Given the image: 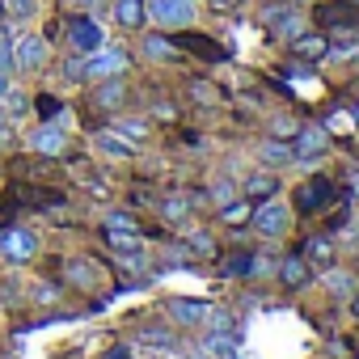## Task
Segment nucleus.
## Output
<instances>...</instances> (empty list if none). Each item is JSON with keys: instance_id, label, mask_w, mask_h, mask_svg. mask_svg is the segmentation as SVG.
I'll return each mask as SVG.
<instances>
[{"instance_id": "2f4dec72", "label": "nucleus", "mask_w": 359, "mask_h": 359, "mask_svg": "<svg viewBox=\"0 0 359 359\" xmlns=\"http://www.w3.org/2000/svg\"><path fill=\"white\" fill-rule=\"evenodd\" d=\"M254 212H250V203H229V208H220V220H229V224H241V220H250Z\"/></svg>"}, {"instance_id": "6ab92c4d", "label": "nucleus", "mask_w": 359, "mask_h": 359, "mask_svg": "<svg viewBox=\"0 0 359 359\" xmlns=\"http://www.w3.org/2000/svg\"><path fill=\"white\" fill-rule=\"evenodd\" d=\"M102 237H106V245L118 250V254H140V250H144V241L135 237V229H102Z\"/></svg>"}, {"instance_id": "b1692460", "label": "nucleus", "mask_w": 359, "mask_h": 359, "mask_svg": "<svg viewBox=\"0 0 359 359\" xmlns=\"http://www.w3.org/2000/svg\"><path fill=\"white\" fill-rule=\"evenodd\" d=\"M203 325H208L212 334H233V330H237V317H233L229 309H220V304H208V317H203Z\"/></svg>"}, {"instance_id": "e433bc0d", "label": "nucleus", "mask_w": 359, "mask_h": 359, "mask_svg": "<svg viewBox=\"0 0 359 359\" xmlns=\"http://www.w3.org/2000/svg\"><path fill=\"white\" fill-rule=\"evenodd\" d=\"M191 250H195V254H208V258H216V241H212L208 233H191Z\"/></svg>"}, {"instance_id": "c756f323", "label": "nucleus", "mask_w": 359, "mask_h": 359, "mask_svg": "<svg viewBox=\"0 0 359 359\" xmlns=\"http://www.w3.org/2000/svg\"><path fill=\"white\" fill-rule=\"evenodd\" d=\"M64 271H68V279H72L76 287H93V279H97V275H93L81 258H68V266H64Z\"/></svg>"}, {"instance_id": "79ce46f5", "label": "nucleus", "mask_w": 359, "mask_h": 359, "mask_svg": "<svg viewBox=\"0 0 359 359\" xmlns=\"http://www.w3.org/2000/svg\"><path fill=\"white\" fill-rule=\"evenodd\" d=\"M187 212V199H165V216H182Z\"/></svg>"}, {"instance_id": "aec40b11", "label": "nucleus", "mask_w": 359, "mask_h": 359, "mask_svg": "<svg viewBox=\"0 0 359 359\" xmlns=\"http://www.w3.org/2000/svg\"><path fill=\"white\" fill-rule=\"evenodd\" d=\"M275 191H279V177H275V169H262V173H254L250 182H245V195H250V199H258V203H262V199H271Z\"/></svg>"}, {"instance_id": "4468645a", "label": "nucleus", "mask_w": 359, "mask_h": 359, "mask_svg": "<svg viewBox=\"0 0 359 359\" xmlns=\"http://www.w3.org/2000/svg\"><path fill=\"white\" fill-rule=\"evenodd\" d=\"M258 161H262V169H283V165L296 161V148L283 144V140H266V144L258 148Z\"/></svg>"}, {"instance_id": "a19ab883", "label": "nucleus", "mask_w": 359, "mask_h": 359, "mask_svg": "<svg viewBox=\"0 0 359 359\" xmlns=\"http://www.w3.org/2000/svg\"><path fill=\"white\" fill-rule=\"evenodd\" d=\"M64 72H68L72 81H81V76H85V60H68V64H64Z\"/></svg>"}, {"instance_id": "ddd939ff", "label": "nucleus", "mask_w": 359, "mask_h": 359, "mask_svg": "<svg viewBox=\"0 0 359 359\" xmlns=\"http://www.w3.org/2000/svg\"><path fill=\"white\" fill-rule=\"evenodd\" d=\"M169 317H173L177 325H203L208 300H169Z\"/></svg>"}, {"instance_id": "de8ad7c7", "label": "nucleus", "mask_w": 359, "mask_h": 359, "mask_svg": "<svg viewBox=\"0 0 359 359\" xmlns=\"http://www.w3.org/2000/svg\"><path fill=\"white\" fill-rule=\"evenodd\" d=\"M0 131H5V110H0Z\"/></svg>"}, {"instance_id": "f704fd0d", "label": "nucleus", "mask_w": 359, "mask_h": 359, "mask_svg": "<svg viewBox=\"0 0 359 359\" xmlns=\"http://www.w3.org/2000/svg\"><path fill=\"white\" fill-rule=\"evenodd\" d=\"M13 216H18V195L9 191H0V229H5V224H13Z\"/></svg>"}, {"instance_id": "72a5a7b5", "label": "nucleus", "mask_w": 359, "mask_h": 359, "mask_svg": "<svg viewBox=\"0 0 359 359\" xmlns=\"http://www.w3.org/2000/svg\"><path fill=\"white\" fill-rule=\"evenodd\" d=\"M0 5H5L13 18H34L39 13V0H0Z\"/></svg>"}, {"instance_id": "a878e982", "label": "nucleus", "mask_w": 359, "mask_h": 359, "mask_svg": "<svg viewBox=\"0 0 359 359\" xmlns=\"http://www.w3.org/2000/svg\"><path fill=\"white\" fill-rule=\"evenodd\" d=\"M237 195H241V191H237V187L229 182V177H216V182L208 187V203H212V208H229V203H233Z\"/></svg>"}, {"instance_id": "2eb2a0df", "label": "nucleus", "mask_w": 359, "mask_h": 359, "mask_svg": "<svg viewBox=\"0 0 359 359\" xmlns=\"http://www.w3.org/2000/svg\"><path fill=\"white\" fill-rule=\"evenodd\" d=\"M279 283H283L287 292H300V287L309 283V262H304L300 254L283 258V262H279Z\"/></svg>"}, {"instance_id": "dca6fc26", "label": "nucleus", "mask_w": 359, "mask_h": 359, "mask_svg": "<svg viewBox=\"0 0 359 359\" xmlns=\"http://www.w3.org/2000/svg\"><path fill=\"white\" fill-rule=\"evenodd\" d=\"M317 22H321V26H355L359 13H355L351 0H334V5H321V9H317Z\"/></svg>"}, {"instance_id": "412c9836", "label": "nucleus", "mask_w": 359, "mask_h": 359, "mask_svg": "<svg viewBox=\"0 0 359 359\" xmlns=\"http://www.w3.org/2000/svg\"><path fill=\"white\" fill-rule=\"evenodd\" d=\"M300 258H304V262H321V266H325V262L334 258V237H325V233H321V237H309V241L300 245Z\"/></svg>"}, {"instance_id": "4be33fe9", "label": "nucleus", "mask_w": 359, "mask_h": 359, "mask_svg": "<svg viewBox=\"0 0 359 359\" xmlns=\"http://www.w3.org/2000/svg\"><path fill=\"white\" fill-rule=\"evenodd\" d=\"M220 271H224L229 279H245V275L258 271V254H229V258L220 262Z\"/></svg>"}, {"instance_id": "f03ea898", "label": "nucleus", "mask_w": 359, "mask_h": 359, "mask_svg": "<svg viewBox=\"0 0 359 359\" xmlns=\"http://www.w3.org/2000/svg\"><path fill=\"white\" fill-rule=\"evenodd\" d=\"M39 254V233L34 229H0V258L5 262H13V266H22V262H30Z\"/></svg>"}, {"instance_id": "c85d7f7f", "label": "nucleus", "mask_w": 359, "mask_h": 359, "mask_svg": "<svg viewBox=\"0 0 359 359\" xmlns=\"http://www.w3.org/2000/svg\"><path fill=\"white\" fill-rule=\"evenodd\" d=\"M191 97H195L199 106H216V102H220V85H212V81H191Z\"/></svg>"}, {"instance_id": "6e6552de", "label": "nucleus", "mask_w": 359, "mask_h": 359, "mask_svg": "<svg viewBox=\"0 0 359 359\" xmlns=\"http://www.w3.org/2000/svg\"><path fill=\"white\" fill-rule=\"evenodd\" d=\"M68 47H72L76 55H93V51L102 47V26H97L93 18H72V22H68Z\"/></svg>"}, {"instance_id": "bb28decb", "label": "nucleus", "mask_w": 359, "mask_h": 359, "mask_svg": "<svg viewBox=\"0 0 359 359\" xmlns=\"http://www.w3.org/2000/svg\"><path fill=\"white\" fill-rule=\"evenodd\" d=\"M97 148L110 152V156H118V161L131 156V140H123V135H114V131H97Z\"/></svg>"}, {"instance_id": "ea45409f", "label": "nucleus", "mask_w": 359, "mask_h": 359, "mask_svg": "<svg viewBox=\"0 0 359 359\" xmlns=\"http://www.w3.org/2000/svg\"><path fill=\"white\" fill-rule=\"evenodd\" d=\"M34 300L55 304V300H60V287H55V283H39V287H34Z\"/></svg>"}, {"instance_id": "20e7f679", "label": "nucleus", "mask_w": 359, "mask_h": 359, "mask_svg": "<svg viewBox=\"0 0 359 359\" xmlns=\"http://www.w3.org/2000/svg\"><path fill=\"white\" fill-rule=\"evenodd\" d=\"M148 18L165 30H182L195 22V0H152L148 5Z\"/></svg>"}, {"instance_id": "473e14b6", "label": "nucleus", "mask_w": 359, "mask_h": 359, "mask_svg": "<svg viewBox=\"0 0 359 359\" xmlns=\"http://www.w3.org/2000/svg\"><path fill=\"white\" fill-rule=\"evenodd\" d=\"M102 229H140V220H135L131 212H106Z\"/></svg>"}, {"instance_id": "1a4fd4ad", "label": "nucleus", "mask_w": 359, "mask_h": 359, "mask_svg": "<svg viewBox=\"0 0 359 359\" xmlns=\"http://www.w3.org/2000/svg\"><path fill=\"white\" fill-rule=\"evenodd\" d=\"M173 47H177V51H195V55L208 60V64H224V60H229V51H224L216 39H203V34H191V30L173 34Z\"/></svg>"}, {"instance_id": "4c0bfd02", "label": "nucleus", "mask_w": 359, "mask_h": 359, "mask_svg": "<svg viewBox=\"0 0 359 359\" xmlns=\"http://www.w3.org/2000/svg\"><path fill=\"white\" fill-rule=\"evenodd\" d=\"M13 68H18V64H13V43H9V39H0V72L9 76Z\"/></svg>"}, {"instance_id": "7ed1b4c3", "label": "nucleus", "mask_w": 359, "mask_h": 359, "mask_svg": "<svg viewBox=\"0 0 359 359\" xmlns=\"http://www.w3.org/2000/svg\"><path fill=\"white\" fill-rule=\"evenodd\" d=\"M262 26L271 30V34H279V39H296V34H304V13L300 9H292V5H279V0H275V5H266L262 9Z\"/></svg>"}, {"instance_id": "8fccbe9b", "label": "nucleus", "mask_w": 359, "mask_h": 359, "mask_svg": "<svg viewBox=\"0 0 359 359\" xmlns=\"http://www.w3.org/2000/svg\"><path fill=\"white\" fill-rule=\"evenodd\" d=\"M355 110H359V106H355Z\"/></svg>"}, {"instance_id": "9b49d317", "label": "nucleus", "mask_w": 359, "mask_h": 359, "mask_svg": "<svg viewBox=\"0 0 359 359\" xmlns=\"http://www.w3.org/2000/svg\"><path fill=\"white\" fill-rule=\"evenodd\" d=\"M68 148V135H64V127H55V123H43V127H34L30 131V152H39V156H60Z\"/></svg>"}, {"instance_id": "f8f14e48", "label": "nucleus", "mask_w": 359, "mask_h": 359, "mask_svg": "<svg viewBox=\"0 0 359 359\" xmlns=\"http://www.w3.org/2000/svg\"><path fill=\"white\" fill-rule=\"evenodd\" d=\"M114 22L123 30H140L148 22V5L144 0H114Z\"/></svg>"}, {"instance_id": "393cba45", "label": "nucleus", "mask_w": 359, "mask_h": 359, "mask_svg": "<svg viewBox=\"0 0 359 359\" xmlns=\"http://www.w3.org/2000/svg\"><path fill=\"white\" fill-rule=\"evenodd\" d=\"M144 55L148 60H177V47H173V39H161V34H148L144 43Z\"/></svg>"}, {"instance_id": "5701e85b", "label": "nucleus", "mask_w": 359, "mask_h": 359, "mask_svg": "<svg viewBox=\"0 0 359 359\" xmlns=\"http://www.w3.org/2000/svg\"><path fill=\"white\" fill-rule=\"evenodd\" d=\"M135 338H140L144 346H173V342H177L173 325H140V330H135Z\"/></svg>"}, {"instance_id": "58836bf2", "label": "nucleus", "mask_w": 359, "mask_h": 359, "mask_svg": "<svg viewBox=\"0 0 359 359\" xmlns=\"http://www.w3.org/2000/svg\"><path fill=\"white\" fill-rule=\"evenodd\" d=\"M34 106H39V114H43V118H51V114H60V97H51V93H43V97H39Z\"/></svg>"}, {"instance_id": "c03bdc74", "label": "nucleus", "mask_w": 359, "mask_h": 359, "mask_svg": "<svg viewBox=\"0 0 359 359\" xmlns=\"http://www.w3.org/2000/svg\"><path fill=\"white\" fill-rule=\"evenodd\" d=\"M106 359H131V351H127V346H110Z\"/></svg>"}, {"instance_id": "f257e3e1", "label": "nucleus", "mask_w": 359, "mask_h": 359, "mask_svg": "<svg viewBox=\"0 0 359 359\" xmlns=\"http://www.w3.org/2000/svg\"><path fill=\"white\" fill-rule=\"evenodd\" d=\"M334 182H330V177H321V173H313V177H304V182L292 191V203H296V212L300 216H317L321 208H330L334 203Z\"/></svg>"}, {"instance_id": "423d86ee", "label": "nucleus", "mask_w": 359, "mask_h": 359, "mask_svg": "<svg viewBox=\"0 0 359 359\" xmlns=\"http://www.w3.org/2000/svg\"><path fill=\"white\" fill-rule=\"evenodd\" d=\"M287 224H292V208L279 203V199H262V208L254 212V229H258L262 237H283Z\"/></svg>"}, {"instance_id": "9d476101", "label": "nucleus", "mask_w": 359, "mask_h": 359, "mask_svg": "<svg viewBox=\"0 0 359 359\" xmlns=\"http://www.w3.org/2000/svg\"><path fill=\"white\" fill-rule=\"evenodd\" d=\"M13 64H18L22 72H39V68L47 64V39H39V34H26V39L13 47Z\"/></svg>"}, {"instance_id": "39448f33", "label": "nucleus", "mask_w": 359, "mask_h": 359, "mask_svg": "<svg viewBox=\"0 0 359 359\" xmlns=\"http://www.w3.org/2000/svg\"><path fill=\"white\" fill-rule=\"evenodd\" d=\"M296 161H304V165H317L321 156H325V148H330V127H321V123H304L300 131H296Z\"/></svg>"}, {"instance_id": "c9c22d12", "label": "nucleus", "mask_w": 359, "mask_h": 359, "mask_svg": "<svg viewBox=\"0 0 359 359\" xmlns=\"http://www.w3.org/2000/svg\"><path fill=\"white\" fill-rule=\"evenodd\" d=\"M325 283H330L334 292H342V296H351V292H355V275H346V271H342V275H338V271H330V275H325Z\"/></svg>"}, {"instance_id": "cd10ccee", "label": "nucleus", "mask_w": 359, "mask_h": 359, "mask_svg": "<svg viewBox=\"0 0 359 359\" xmlns=\"http://www.w3.org/2000/svg\"><path fill=\"white\" fill-rule=\"evenodd\" d=\"M203 351H208V355H220V359H233V355H237V338H233V334H212V330H208Z\"/></svg>"}, {"instance_id": "49530a36", "label": "nucleus", "mask_w": 359, "mask_h": 359, "mask_svg": "<svg viewBox=\"0 0 359 359\" xmlns=\"http://www.w3.org/2000/svg\"><path fill=\"white\" fill-rule=\"evenodd\" d=\"M203 355H208V351H191V355H187V359H203Z\"/></svg>"}, {"instance_id": "37998d69", "label": "nucleus", "mask_w": 359, "mask_h": 359, "mask_svg": "<svg viewBox=\"0 0 359 359\" xmlns=\"http://www.w3.org/2000/svg\"><path fill=\"white\" fill-rule=\"evenodd\" d=\"M208 5H212V9H220V13H233L241 0H208Z\"/></svg>"}, {"instance_id": "a18cd8bd", "label": "nucleus", "mask_w": 359, "mask_h": 359, "mask_svg": "<svg viewBox=\"0 0 359 359\" xmlns=\"http://www.w3.org/2000/svg\"><path fill=\"white\" fill-rule=\"evenodd\" d=\"M5 93H9V76L0 72V102H5Z\"/></svg>"}, {"instance_id": "a211bd4d", "label": "nucleus", "mask_w": 359, "mask_h": 359, "mask_svg": "<svg viewBox=\"0 0 359 359\" xmlns=\"http://www.w3.org/2000/svg\"><path fill=\"white\" fill-rule=\"evenodd\" d=\"M93 102H97L102 110H118V106L127 102V85H123V81H114V76H106V81L97 85V93H93Z\"/></svg>"}, {"instance_id": "0eeeda50", "label": "nucleus", "mask_w": 359, "mask_h": 359, "mask_svg": "<svg viewBox=\"0 0 359 359\" xmlns=\"http://www.w3.org/2000/svg\"><path fill=\"white\" fill-rule=\"evenodd\" d=\"M123 68H127V51H123V47H106V51L97 47V51L85 60V76H89V81H106V76H118Z\"/></svg>"}, {"instance_id": "7c9ffc66", "label": "nucleus", "mask_w": 359, "mask_h": 359, "mask_svg": "<svg viewBox=\"0 0 359 359\" xmlns=\"http://www.w3.org/2000/svg\"><path fill=\"white\" fill-rule=\"evenodd\" d=\"M114 131H118L123 140H144V135H148V123H140V118H118Z\"/></svg>"}, {"instance_id": "09e8293b", "label": "nucleus", "mask_w": 359, "mask_h": 359, "mask_svg": "<svg viewBox=\"0 0 359 359\" xmlns=\"http://www.w3.org/2000/svg\"><path fill=\"white\" fill-rule=\"evenodd\" d=\"M351 5H359V0H351Z\"/></svg>"}, {"instance_id": "f3484780", "label": "nucleus", "mask_w": 359, "mask_h": 359, "mask_svg": "<svg viewBox=\"0 0 359 359\" xmlns=\"http://www.w3.org/2000/svg\"><path fill=\"white\" fill-rule=\"evenodd\" d=\"M292 51H296L300 60H325V55H330V39H325V34H296V39H292Z\"/></svg>"}]
</instances>
